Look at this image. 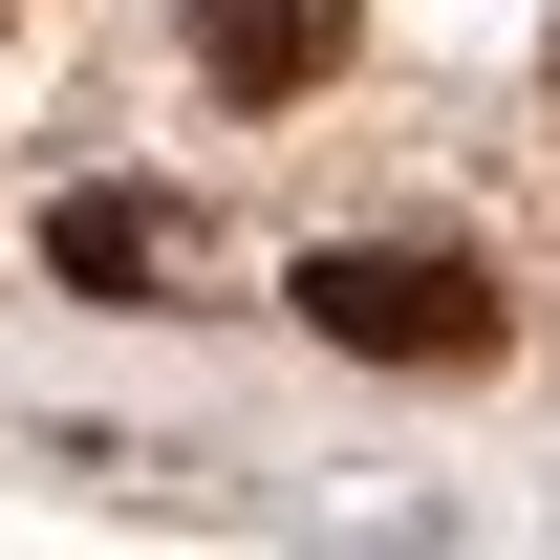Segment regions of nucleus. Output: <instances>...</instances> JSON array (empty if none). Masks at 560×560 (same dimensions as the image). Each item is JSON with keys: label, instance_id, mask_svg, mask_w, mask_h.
<instances>
[{"label": "nucleus", "instance_id": "obj_2", "mask_svg": "<svg viewBox=\"0 0 560 560\" xmlns=\"http://www.w3.org/2000/svg\"><path fill=\"white\" fill-rule=\"evenodd\" d=\"M195 66L237 108H302V86L346 66V0H195Z\"/></svg>", "mask_w": 560, "mask_h": 560}, {"label": "nucleus", "instance_id": "obj_3", "mask_svg": "<svg viewBox=\"0 0 560 560\" xmlns=\"http://www.w3.org/2000/svg\"><path fill=\"white\" fill-rule=\"evenodd\" d=\"M44 259H66L86 302H151V280L195 259V215H173V195H66V215H44Z\"/></svg>", "mask_w": 560, "mask_h": 560}, {"label": "nucleus", "instance_id": "obj_1", "mask_svg": "<svg viewBox=\"0 0 560 560\" xmlns=\"http://www.w3.org/2000/svg\"><path fill=\"white\" fill-rule=\"evenodd\" d=\"M302 324L346 366H495L517 302H495L475 259H431V237H324V259H302Z\"/></svg>", "mask_w": 560, "mask_h": 560}]
</instances>
